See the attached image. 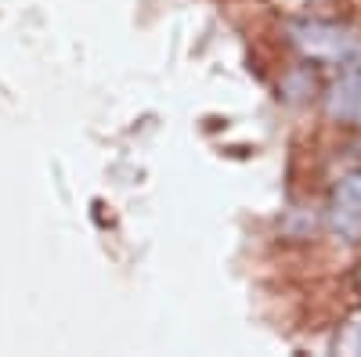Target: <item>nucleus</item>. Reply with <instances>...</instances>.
<instances>
[{
	"instance_id": "1",
	"label": "nucleus",
	"mask_w": 361,
	"mask_h": 357,
	"mask_svg": "<svg viewBox=\"0 0 361 357\" xmlns=\"http://www.w3.org/2000/svg\"><path fill=\"white\" fill-rule=\"evenodd\" d=\"M289 40L304 58L322 62V65H350L357 58V37L336 22L300 18L289 25Z\"/></svg>"
},
{
	"instance_id": "2",
	"label": "nucleus",
	"mask_w": 361,
	"mask_h": 357,
	"mask_svg": "<svg viewBox=\"0 0 361 357\" xmlns=\"http://www.w3.org/2000/svg\"><path fill=\"white\" fill-rule=\"evenodd\" d=\"M329 224L350 242L361 238V170H350L336 181L333 199H329Z\"/></svg>"
},
{
	"instance_id": "3",
	"label": "nucleus",
	"mask_w": 361,
	"mask_h": 357,
	"mask_svg": "<svg viewBox=\"0 0 361 357\" xmlns=\"http://www.w3.org/2000/svg\"><path fill=\"white\" fill-rule=\"evenodd\" d=\"M333 350L347 357H361V311L347 314V321L340 325V332L333 339Z\"/></svg>"
},
{
	"instance_id": "4",
	"label": "nucleus",
	"mask_w": 361,
	"mask_h": 357,
	"mask_svg": "<svg viewBox=\"0 0 361 357\" xmlns=\"http://www.w3.org/2000/svg\"><path fill=\"white\" fill-rule=\"evenodd\" d=\"M354 123L361 127V101H357V112H354Z\"/></svg>"
},
{
	"instance_id": "5",
	"label": "nucleus",
	"mask_w": 361,
	"mask_h": 357,
	"mask_svg": "<svg viewBox=\"0 0 361 357\" xmlns=\"http://www.w3.org/2000/svg\"><path fill=\"white\" fill-rule=\"evenodd\" d=\"M357 285H361V271H357Z\"/></svg>"
}]
</instances>
